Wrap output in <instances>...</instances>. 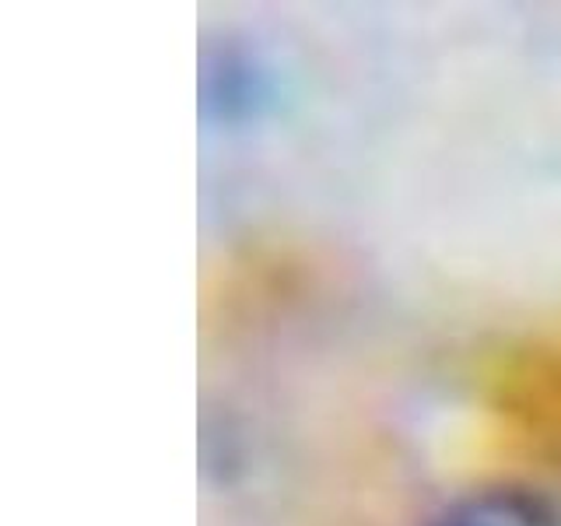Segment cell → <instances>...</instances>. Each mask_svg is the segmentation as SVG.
<instances>
[{"label": "cell", "instance_id": "obj_1", "mask_svg": "<svg viewBox=\"0 0 561 526\" xmlns=\"http://www.w3.org/2000/svg\"><path fill=\"white\" fill-rule=\"evenodd\" d=\"M425 526H561L558 513L537 491L491 484L446 502Z\"/></svg>", "mask_w": 561, "mask_h": 526}]
</instances>
